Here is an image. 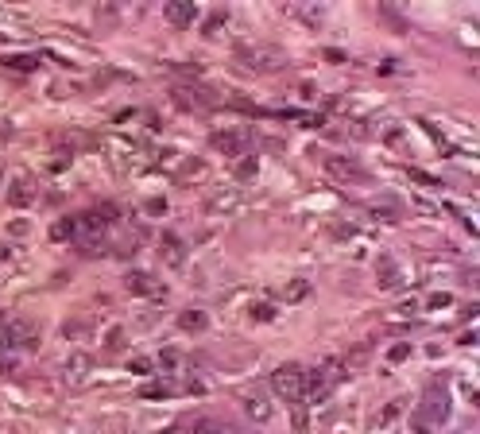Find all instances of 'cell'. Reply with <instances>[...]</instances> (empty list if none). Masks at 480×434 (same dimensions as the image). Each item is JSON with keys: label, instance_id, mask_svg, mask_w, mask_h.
I'll list each match as a JSON object with an SVG mask.
<instances>
[{"label": "cell", "instance_id": "cell-27", "mask_svg": "<svg viewBox=\"0 0 480 434\" xmlns=\"http://www.w3.org/2000/svg\"><path fill=\"white\" fill-rule=\"evenodd\" d=\"M407 357H411V346H407V341H399V346H392V349H387V361H392V365L407 361Z\"/></svg>", "mask_w": 480, "mask_h": 434}, {"label": "cell", "instance_id": "cell-35", "mask_svg": "<svg viewBox=\"0 0 480 434\" xmlns=\"http://www.w3.org/2000/svg\"><path fill=\"white\" fill-rule=\"evenodd\" d=\"M12 256V249H8V244H0V260H8Z\"/></svg>", "mask_w": 480, "mask_h": 434}, {"label": "cell", "instance_id": "cell-14", "mask_svg": "<svg viewBox=\"0 0 480 434\" xmlns=\"http://www.w3.org/2000/svg\"><path fill=\"white\" fill-rule=\"evenodd\" d=\"M39 62H43L39 55H8V59H0V67H4V70H16V74H31Z\"/></svg>", "mask_w": 480, "mask_h": 434}, {"label": "cell", "instance_id": "cell-25", "mask_svg": "<svg viewBox=\"0 0 480 434\" xmlns=\"http://www.w3.org/2000/svg\"><path fill=\"white\" fill-rule=\"evenodd\" d=\"M66 368H70V376H74V380H81V376H86V368H89V357H86V353L70 357V361H66Z\"/></svg>", "mask_w": 480, "mask_h": 434}, {"label": "cell", "instance_id": "cell-18", "mask_svg": "<svg viewBox=\"0 0 480 434\" xmlns=\"http://www.w3.org/2000/svg\"><path fill=\"white\" fill-rule=\"evenodd\" d=\"M291 16H299V20H306V23H321V20H326V8H318V4H295Z\"/></svg>", "mask_w": 480, "mask_h": 434}, {"label": "cell", "instance_id": "cell-19", "mask_svg": "<svg viewBox=\"0 0 480 434\" xmlns=\"http://www.w3.org/2000/svg\"><path fill=\"white\" fill-rule=\"evenodd\" d=\"M74 233H78V221H74V217H62V221H55V225H51L55 241H74Z\"/></svg>", "mask_w": 480, "mask_h": 434}, {"label": "cell", "instance_id": "cell-21", "mask_svg": "<svg viewBox=\"0 0 480 434\" xmlns=\"http://www.w3.org/2000/svg\"><path fill=\"white\" fill-rule=\"evenodd\" d=\"M248 314H252L256 322H275V314H279V310H275V302H268V299H263V302H252V310H248Z\"/></svg>", "mask_w": 480, "mask_h": 434}, {"label": "cell", "instance_id": "cell-23", "mask_svg": "<svg viewBox=\"0 0 480 434\" xmlns=\"http://www.w3.org/2000/svg\"><path fill=\"white\" fill-rule=\"evenodd\" d=\"M171 392H175V384H144V388H139V396H144V399H167L171 396Z\"/></svg>", "mask_w": 480, "mask_h": 434}, {"label": "cell", "instance_id": "cell-32", "mask_svg": "<svg viewBox=\"0 0 480 434\" xmlns=\"http://www.w3.org/2000/svg\"><path fill=\"white\" fill-rule=\"evenodd\" d=\"M159 365L163 368H175L178 365V353H171V349H167V353H159Z\"/></svg>", "mask_w": 480, "mask_h": 434}, {"label": "cell", "instance_id": "cell-33", "mask_svg": "<svg viewBox=\"0 0 480 434\" xmlns=\"http://www.w3.org/2000/svg\"><path fill=\"white\" fill-rule=\"evenodd\" d=\"M8 140H12V125H8L4 117H0V144H8Z\"/></svg>", "mask_w": 480, "mask_h": 434}, {"label": "cell", "instance_id": "cell-29", "mask_svg": "<svg viewBox=\"0 0 480 434\" xmlns=\"http://www.w3.org/2000/svg\"><path fill=\"white\" fill-rule=\"evenodd\" d=\"M152 357H136V361H132V372H136V376H147V372H152Z\"/></svg>", "mask_w": 480, "mask_h": 434}, {"label": "cell", "instance_id": "cell-15", "mask_svg": "<svg viewBox=\"0 0 480 434\" xmlns=\"http://www.w3.org/2000/svg\"><path fill=\"white\" fill-rule=\"evenodd\" d=\"M306 295H310V283H306V280H291V283L279 287V299H287V302H302Z\"/></svg>", "mask_w": 480, "mask_h": 434}, {"label": "cell", "instance_id": "cell-24", "mask_svg": "<svg viewBox=\"0 0 480 434\" xmlns=\"http://www.w3.org/2000/svg\"><path fill=\"white\" fill-rule=\"evenodd\" d=\"M399 411H403L399 404H392V407H387V411H379V415H376V430H387V427H392L395 419H399Z\"/></svg>", "mask_w": 480, "mask_h": 434}, {"label": "cell", "instance_id": "cell-12", "mask_svg": "<svg viewBox=\"0 0 480 434\" xmlns=\"http://www.w3.org/2000/svg\"><path fill=\"white\" fill-rule=\"evenodd\" d=\"M244 411H248V419H256V423H268V419H271V404H268V396H260V392L244 396Z\"/></svg>", "mask_w": 480, "mask_h": 434}, {"label": "cell", "instance_id": "cell-1", "mask_svg": "<svg viewBox=\"0 0 480 434\" xmlns=\"http://www.w3.org/2000/svg\"><path fill=\"white\" fill-rule=\"evenodd\" d=\"M450 419V396H442V384H430L426 399H422L418 415H415V434H430L434 427Z\"/></svg>", "mask_w": 480, "mask_h": 434}, {"label": "cell", "instance_id": "cell-26", "mask_svg": "<svg viewBox=\"0 0 480 434\" xmlns=\"http://www.w3.org/2000/svg\"><path fill=\"white\" fill-rule=\"evenodd\" d=\"M124 349V330L117 326V330H109V338H105V353H120Z\"/></svg>", "mask_w": 480, "mask_h": 434}, {"label": "cell", "instance_id": "cell-4", "mask_svg": "<svg viewBox=\"0 0 480 434\" xmlns=\"http://www.w3.org/2000/svg\"><path fill=\"white\" fill-rule=\"evenodd\" d=\"M35 198H39L35 178H31V175H16L12 186H8V206H12V210H28Z\"/></svg>", "mask_w": 480, "mask_h": 434}, {"label": "cell", "instance_id": "cell-2", "mask_svg": "<svg viewBox=\"0 0 480 434\" xmlns=\"http://www.w3.org/2000/svg\"><path fill=\"white\" fill-rule=\"evenodd\" d=\"M271 388H275L279 399H287V404H302L306 399V368L287 361L279 365L275 372H271Z\"/></svg>", "mask_w": 480, "mask_h": 434}, {"label": "cell", "instance_id": "cell-34", "mask_svg": "<svg viewBox=\"0 0 480 434\" xmlns=\"http://www.w3.org/2000/svg\"><path fill=\"white\" fill-rule=\"evenodd\" d=\"M163 210H167V202H163V198H152V202H147V214H163Z\"/></svg>", "mask_w": 480, "mask_h": 434}, {"label": "cell", "instance_id": "cell-11", "mask_svg": "<svg viewBox=\"0 0 480 434\" xmlns=\"http://www.w3.org/2000/svg\"><path fill=\"white\" fill-rule=\"evenodd\" d=\"M178 326L186 333H202V330H210V314L198 310V307H190V310H182V314H178Z\"/></svg>", "mask_w": 480, "mask_h": 434}, {"label": "cell", "instance_id": "cell-5", "mask_svg": "<svg viewBox=\"0 0 480 434\" xmlns=\"http://www.w3.org/2000/svg\"><path fill=\"white\" fill-rule=\"evenodd\" d=\"M321 167H326L333 178H341V183H353V178H368V175H364V167H360L357 159H353V155H326V159H321Z\"/></svg>", "mask_w": 480, "mask_h": 434}, {"label": "cell", "instance_id": "cell-7", "mask_svg": "<svg viewBox=\"0 0 480 434\" xmlns=\"http://www.w3.org/2000/svg\"><path fill=\"white\" fill-rule=\"evenodd\" d=\"M376 275H379V291H399L403 283H407V275H403V268L395 264V256H379L376 260Z\"/></svg>", "mask_w": 480, "mask_h": 434}, {"label": "cell", "instance_id": "cell-31", "mask_svg": "<svg viewBox=\"0 0 480 434\" xmlns=\"http://www.w3.org/2000/svg\"><path fill=\"white\" fill-rule=\"evenodd\" d=\"M233 206H236V194H229V198H217L210 210H233Z\"/></svg>", "mask_w": 480, "mask_h": 434}, {"label": "cell", "instance_id": "cell-16", "mask_svg": "<svg viewBox=\"0 0 480 434\" xmlns=\"http://www.w3.org/2000/svg\"><path fill=\"white\" fill-rule=\"evenodd\" d=\"M225 23H229V12H225V8H217V12H210V16H205V23H202V35H205V39H213L221 28H225Z\"/></svg>", "mask_w": 480, "mask_h": 434}, {"label": "cell", "instance_id": "cell-3", "mask_svg": "<svg viewBox=\"0 0 480 434\" xmlns=\"http://www.w3.org/2000/svg\"><path fill=\"white\" fill-rule=\"evenodd\" d=\"M240 59H244L248 70H256V74H275V70L287 67V55L279 51V47H244Z\"/></svg>", "mask_w": 480, "mask_h": 434}, {"label": "cell", "instance_id": "cell-28", "mask_svg": "<svg viewBox=\"0 0 480 434\" xmlns=\"http://www.w3.org/2000/svg\"><path fill=\"white\" fill-rule=\"evenodd\" d=\"M450 302H453L450 291H434V295L426 299V307H430V310H442V307H450Z\"/></svg>", "mask_w": 480, "mask_h": 434}, {"label": "cell", "instance_id": "cell-9", "mask_svg": "<svg viewBox=\"0 0 480 434\" xmlns=\"http://www.w3.org/2000/svg\"><path fill=\"white\" fill-rule=\"evenodd\" d=\"M128 291H132V295H152V299H159V295H163V283L155 280L152 272H132V275H128Z\"/></svg>", "mask_w": 480, "mask_h": 434}, {"label": "cell", "instance_id": "cell-17", "mask_svg": "<svg viewBox=\"0 0 480 434\" xmlns=\"http://www.w3.org/2000/svg\"><path fill=\"white\" fill-rule=\"evenodd\" d=\"M256 171H260V155H240V159L233 163V175L236 178H252Z\"/></svg>", "mask_w": 480, "mask_h": 434}, {"label": "cell", "instance_id": "cell-8", "mask_svg": "<svg viewBox=\"0 0 480 434\" xmlns=\"http://www.w3.org/2000/svg\"><path fill=\"white\" fill-rule=\"evenodd\" d=\"M210 147H213V152H221V155H248L244 152L248 136L244 132H213L210 136Z\"/></svg>", "mask_w": 480, "mask_h": 434}, {"label": "cell", "instance_id": "cell-13", "mask_svg": "<svg viewBox=\"0 0 480 434\" xmlns=\"http://www.w3.org/2000/svg\"><path fill=\"white\" fill-rule=\"evenodd\" d=\"M318 372H321V380H326L329 388H333V384H341L345 376H349V368H345L341 357H326V361L318 365Z\"/></svg>", "mask_w": 480, "mask_h": 434}, {"label": "cell", "instance_id": "cell-20", "mask_svg": "<svg viewBox=\"0 0 480 434\" xmlns=\"http://www.w3.org/2000/svg\"><path fill=\"white\" fill-rule=\"evenodd\" d=\"M379 20H387L395 28V35H407V20H403L399 12H395L392 4H379Z\"/></svg>", "mask_w": 480, "mask_h": 434}, {"label": "cell", "instance_id": "cell-6", "mask_svg": "<svg viewBox=\"0 0 480 434\" xmlns=\"http://www.w3.org/2000/svg\"><path fill=\"white\" fill-rule=\"evenodd\" d=\"M163 20L182 31L198 20V4H190V0H167V4H163Z\"/></svg>", "mask_w": 480, "mask_h": 434}, {"label": "cell", "instance_id": "cell-10", "mask_svg": "<svg viewBox=\"0 0 480 434\" xmlns=\"http://www.w3.org/2000/svg\"><path fill=\"white\" fill-rule=\"evenodd\" d=\"M159 252H163V260H167L171 268H178L182 260H186V244H182L175 233H163V241H159Z\"/></svg>", "mask_w": 480, "mask_h": 434}, {"label": "cell", "instance_id": "cell-36", "mask_svg": "<svg viewBox=\"0 0 480 434\" xmlns=\"http://www.w3.org/2000/svg\"><path fill=\"white\" fill-rule=\"evenodd\" d=\"M4 326H8V318H4V310H0V330H4Z\"/></svg>", "mask_w": 480, "mask_h": 434}, {"label": "cell", "instance_id": "cell-22", "mask_svg": "<svg viewBox=\"0 0 480 434\" xmlns=\"http://www.w3.org/2000/svg\"><path fill=\"white\" fill-rule=\"evenodd\" d=\"M372 217H379V221H399V206L395 202H372Z\"/></svg>", "mask_w": 480, "mask_h": 434}, {"label": "cell", "instance_id": "cell-30", "mask_svg": "<svg viewBox=\"0 0 480 434\" xmlns=\"http://www.w3.org/2000/svg\"><path fill=\"white\" fill-rule=\"evenodd\" d=\"M411 178H415V183H422V186H442L434 175H426V171H418V167H411Z\"/></svg>", "mask_w": 480, "mask_h": 434}]
</instances>
